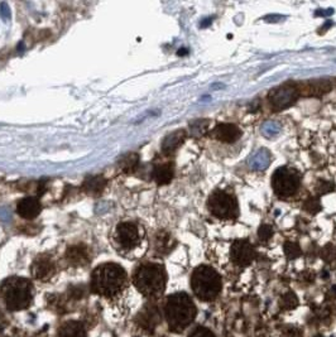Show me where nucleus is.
Returning a JSON list of instances; mask_svg holds the SVG:
<instances>
[{"mask_svg":"<svg viewBox=\"0 0 336 337\" xmlns=\"http://www.w3.org/2000/svg\"><path fill=\"white\" fill-rule=\"evenodd\" d=\"M195 305L187 293L179 292L169 296L166 301L165 315L172 332H182L187 329L196 317Z\"/></svg>","mask_w":336,"mask_h":337,"instance_id":"f03ea898","label":"nucleus"},{"mask_svg":"<svg viewBox=\"0 0 336 337\" xmlns=\"http://www.w3.org/2000/svg\"><path fill=\"white\" fill-rule=\"evenodd\" d=\"M211 18H207V19H203L202 22H201V24H200V27L201 28H203V27H209L210 24H211Z\"/></svg>","mask_w":336,"mask_h":337,"instance_id":"72a5a7b5","label":"nucleus"},{"mask_svg":"<svg viewBox=\"0 0 336 337\" xmlns=\"http://www.w3.org/2000/svg\"><path fill=\"white\" fill-rule=\"evenodd\" d=\"M188 52H187V49L186 48H182V49H179V52L177 54H178V56H183V54H187Z\"/></svg>","mask_w":336,"mask_h":337,"instance_id":"f704fd0d","label":"nucleus"},{"mask_svg":"<svg viewBox=\"0 0 336 337\" xmlns=\"http://www.w3.org/2000/svg\"><path fill=\"white\" fill-rule=\"evenodd\" d=\"M269 163H271V156H269L268 151H264V149L255 153L254 157L250 160V166H252L253 169L258 170L266 169L269 166Z\"/></svg>","mask_w":336,"mask_h":337,"instance_id":"6ab92c4d","label":"nucleus"},{"mask_svg":"<svg viewBox=\"0 0 336 337\" xmlns=\"http://www.w3.org/2000/svg\"><path fill=\"white\" fill-rule=\"evenodd\" d=\"M301 184V175L296 170L287 167H281L272 175V187L281 197H290L296 193Z\"/></svg>","mask_w":336,"mask_h":337,"instance_id":"423d86ee","label":"nucleus"},{"mask_svg":"<svg viewBox=\"0 0 336 337\" xmlns=\"http://www.w3.org/2000/svg\"><path fill=\"white\" fill-rule=\"evenodd\" d=\"M104 186H105V181L100 177L90 178V181L85 182V188L87 192H91V193H99V192L103 191Z\"/></svg>","mask_w":336,"mask_h":337,"instance_id":"4be33fe9","label":"nucleus"},{"mask_svg":"<svg viewBox=\"0 0 336 337\" xmlns=\"http://www.w3.org/2000/svg\"><path fill=\"white\" fill-rule=\"evenodd\" d=\"M279 306L283 308V310H293L298 306V300L296 297L295 293L292 292H288V293L283 294L281 301H279Z\"/></svg>","mask_w":336,"mask_h":337,"instance_id":"5701e85b","label":"nucleus"},{"mask_svg":"<svg viewBox=\"0 0 336 337\" xmlns=\"http://www.w3.org/2000/svg\"><path fill=\"white\" fill-rule=\"evenodd\" d=\"M138 162H139L138 154L129 153L120 161V167H122L125 172H132V170L137 167Z\"/></svg>","mask_w":336,"mask_h":337,"instance_id":"412c9836","label":"nucleus"},{"mask_svg":"<svg viewBox=\"0 0 336 337\" xmlns=\"http://www.w3.org/2000/svg\"><path fill=\"white\" fill-rule=\"evenodd\" d=\"M262 132H263V134L266 135V137H273V135L278 134L279 125L276 124L274 122H269V123H267V124L263 125V128H262Z\"/></svg>","mask_w":336,"mask_h":337,"instance_id":"c85d7f7f","label":"nucleus"},{"mask_svg":"<svg viewBox=\"0 0 336 337\" xmlns=\"http://www.w3.org/2000/svg\"><path fill=\"white\" fill-rule=\"evenodd\" d=\"M156 250L160 254H167L168 251H171L172 248L174 246V241L171 237V235L167 234L165 231L158 232L155 240Z\"/></svg>","mask_w":336,"mask_h":337,"instance_id":"a211bd4d","label":"nucleus"},{"mask_svg":"<svg viewBox=\"0 0 336 337\" xmlns=\"http://www.w3.org/2000/svg\"><path fill=\"white\" fill-rule=\"evenodd\" d=\"M258 236H259V239L262 241H268L273 236V229L267 224L260 225V227L258 229Z\"/></svg>","mask_w":336,"mask_h":337,"instance_id":"cd10ccee","label":"nucleus"},{"mask_svg":"<svg viewBox=\"0 0 336 337\" xmlns=\"http://www.w3.org/2000/svg\"><path fill=\"white\" fill-rule=\"evenodd\" d=\"M18 49H20V52H23V49H24V44H23V42H20V44L18 46Z\"/></svg>","mask_w":336,"mask_h":337,"instance_id":"c9c22d12","label":"nucleus"},{"mask_svg":"<svg viewBox=\"0 0 336 337\" xmlns=\"http://www.w3.org/2000/svg\"><path fill=\"white\" fill-rule=\"evenodd\" d=\"M153 178L158 184H167L173 178V168L171 165H160L153 170Z\"/></svg>","mask_w":336,"mask_h":337,"instance_id":"f3484780","label":"nucleus"},{"mask_svg":"<svg viewBox=\"0 0 336 337\" xmlns=\"http://www.w3.org/2000/svg\"><path fill=\"white\" fill-rule=\"evenodd\" d=\"M68 259H71L76 264H81V263L86 262V253H82L79 248H73L68 250Z\"/></svg>","mask_w":336,"mask_h":337,"instance_id":"a878e982","label":"nucleus"},{"mask_svg":"<svg viewBox=\"0 0 336 337\" xmlns=\"http://www.w3.org/2000/svg\"><path fill=\"white\" fill-rule=\"evenodd\" d=\"M56 267L52 259L47 255H42L34 260L32 265V274L38 281H47L54 274Z\"/></svg>","mask_w":336,"mask_h":337,"instance_id":"9b49d317","label":"nucleus"},{"mask_svg":"<svg viewBox=\"0 0 336 337\" xmlns=\"http://www.w3.org/2000/svg\"><path fill=\"white\" fill-rule=\"evenodd\" d=\"M221 277L214 268L200 265L191 277V287L198 300L209 302L214 301L221 292Z\"/></svg>","mask_w":336,"mask_h":337,"instance_id":"39448f33","label":"nucleus"},{"mask_svg":"<svg viewBox=\"0 0 336 337\" xmlns=\"http://www.w3.org/2000/svg\"><path fill=\"white\" fill-rule=\"evenodd\" d=\"M4 302L10 311H22L30 306L33 300V287L28 279L10 277L1 284Z\"/></svg>","mask_w":336,"mask_h":337,"instance_id":"20e7f679","label":"nucleus"},{"mask_svg":"<svg viewBox=\"0 0 336 337\" xmlns=\"http://www.w3.org/2000/svg\"><path fill=\"white\" fill-rule=\"evenodd\" d=\"M254 255L255 251L249 241L238 240L231 245V260L238 267H248L253 262V259H254Z\"/></svg>","mask_w":336,"mask_h":337,"instance_id":"9d476101","label":"nucleus"},{"mask_svg":"<svg viewBox=\"0 0 336 337\" xmlns=\"http://www.w3.org/2000/svg\"><path fill=\"white\" fill-rule=\"evenodd\" d=\"M0 15L4 20H8L10 18V10H9V6L6 3H1V5H0Z\"/></svg>","mask_w":336,"mask_h":337,"instance_id":"2f4dec72","label":"nucleus"},{"mask_svg":"<svg viewBox=\"0 0 336 337\" xmlns=\"http://www.w3.org/2000/svg\"><path fill=\"white\" fill-rule=\"evenodd\" d=\"M209 210L219 219H235L238 216V203L231 194L224 191H215L209 198Z\"/></svg>","mask_w":336,"mask_h":337,"instance_id":"0eeeda50","label":"nucleus"},{"mask_svg":"<svg viewBox=\"0 0 336 337\" xmlns=\"http://www.w3.org/2000/svg\"><path fill=\"white\" fill-rule=\"evenodd\" d=\"M127 272L115 263L101 264L92 272L91 291L99 296L115 297L127 287Z\"/></svg>","mask_w":336,"mask_h":337,"instance_id":"f257e3e1","label":"nucleus"},{"mask_svg":"<svg viewBox=\"0 0 336 337\" xmlns=\"http://www.w3.org/2000/svg\"><path fill=\"white\" fill-rule=\"evenodd\" d=\"M331 90V84L328 80H317V81H311L307 85V91H310V95H320L328 94Z\"/></svg>","mask_w":336,"mask_h":337,"instance_id":"aec40b11","label":"nucleus"},{"mask_svg":"<svg viewBox=\"0 0 336 337\" xmlns=\"http://www.w3.org/2000/svg\"><path fill=\"white\" fill-rule=\"evenodd\" d=\"M212 137L224 143H234L241 137V130L235 124L221 123L212 130Z\"/></svg>","mask_w":336,"mask_h":337,"instance_id":"f8f14e48","label":"nucleus"},{"mask_svg":"<svg viewBox=\"0 0 336 337\" xmlns=\"http://www.w3.org/2000/svg\"><path fill=\"white\" fill-rule=\"evenodd\" d=\"M139 324L143 329L153 331L161 322L160 310L156 305H148L139 313Z\"/></svg>","mask_w":336,"mask_h":337,"instance_id":"ddd939ff","label":"nucleus"},{"mask_svg":"<svg viewBox=\"0 0 336 337\" xmlns=\"http://www.w3.org/2000/svg\"><path fill=\"white\" fill-rule=\"evenodd\" d=\"M133 283L143 296H160L163 293L167 283L165 267L157 263H143L134 272Z\"/></svg>","mask_w":336,"mask_h":337,"instance_id":"7ed1b4c3","label":"nucleus"},{"mask_svg":"<svg viewBox=\"0 0 336 337\" xmlns=\"http://www.w3.org/2000/svg\"><path fill=\"white\" fill-rule=\"evenodd\" d=\"M301 248H300V245H298L297 243H291V241H288V243L285 244V254L286 256H287L288 260H293L296 259V258H298V256L301 255Z\"/></svg>","mask_w":336,"mask_h":337,"instance_id":"393cba45","label":"nucleus"},{"mask_svg":"<svg viewBox=\"0 0 336 337\" xmlns=\"http://www.w3.org/2000/svg\"><path fill=\"white\" fill-rule=\"evenodd\" d=\"M209 127V122L207 120H195L190 124V129L192 132L193 137H201L202 134H205V132L207 130Z\"/></svg>","mask_w":336,"mask_h":337,"instance_id":"b1692460","label":"nucleus"},{"mask_svg":"<svg viewBox=\"0 0 336 337\" xmlns=\"http://www.w3.org/2000/svg\"><path fill=\"white\" fill-rule=\"evenodd\" d=\"M285 337H301V331L298 329H295V327H288L287 330L283 334Z\"/></svg>","mask_w":336,"mask_h":337,"instance_id":"473e14b6","label":"nucleus"},{"mask_svg":"<svg viewBox=\"0 0 336 337\" xmlns=\"http://www.w3.org/2000/svg\"><path fill=\"white\" fill-rule=\"evenodd\" d=\"M298 90L293 84H285L282 86L276 87L268 95V100L274 110H283L287 109L297 100Z\"/></svg>","mask_w":336,"mask_h":337,"instance_id":"1a4fd4ad","label":"nucleus"},{"mask_svg":"<svg viewBox=\"0 0 336 337\" xmlns=\"http://www.w3.org/2000/svg\"><path fill=\"white\" fill-rule=\"evenodd\" d=\"M115 243L123 251H132L141 243L139 226L134 222H122L115 230Z\"/></svg>","mask_w":336,"mask_h":337,"instance_id":"6e6552de","label":"nucleus"},{"mask_svg":"<svg viewBox=\"0 0 336 337\" xmlns=\"http://www.w3.org/2000/svg\"><path fill=\"white\" fill-rule=\"evenodd\" d=\"M16 211L22 217L27 220H32L39 215L41 212V203L34 197H27L18 202Z\"/></svg>","mask_w":336,"mask_h":337,"instance_id":"4468645a","label":"nucleus"},{"mask_svg":"<svg viewBox=\"0 0 336 337\" xmlns=\"http://www.w3.org/2000/svg\"><path fill=\"white\" fill-rule=\"evenodd\" d=\"M57 337H87V332L81 322L67 321L60 327Z\"/></svg>","mask_w":336,"mask_h":337,"instance_id":"2eb2a0df","label":"nucleus"},{"mask_svg":"<svg viewBox=\"0 0 336 337\" xmlns=\"http://www.w3.org/2000/svg\"><path fill=\"white\" fill-rule=\"evenodd\" d=\"M315 337H323V336H315Z\"/></svg>","mask_w":336,"mask_h":337,"instance_id":"e433bc0d","label":"nucleus"},{"mask_svg":"<svg viewBox=\"0 0 336 337\" xmlns=\"http://www.w3.org/2000/svg\"><path fill=\"white\" fill-rule=\"evenodd\" d=\"M188 337H215V335L209 329H206V327L200 326L193 330Z\"/></svg>","mask_w":336,"mask_h":337,"instance_id":"7c9ffc66","label":"nucleus"},{"mask_svg":"<svg viewBox=\"0 0 336 337\" xmlns=\"http://www.w3.org/2000/svg\"><path fill=\"white\" fill-rule=\"evenodd\" d=\"M304 208L306 211H309L310 213H317L319 211L321 210V203H320V200L317 198V197H311V198H309V200L305 202V206Z\"/></svg>","mask_w":336,"mask_h":337,"instance_id":"bb28decb","label":"nucleus"},{"mask_svg":"<svg viewBox=\"0 0 336 337\" xmlns=\"http://www.w3.org/2000/svg\"><path fill=\"white\" fill-rule=\"evenodd\" d=\"M334 188H335V186H334L333 182L320 181L319 182V184H317L316 191L320 194H325V193H330V192H333Z\"/></svg>","mask_w":336,"mask_h":337,"instance_id":"c756f323","label":"nucleus"},{"mask_svg":"<svg viewBox=\"0 0 336 337\" xmlns=\"http://www.w3.org/2000/svg\"><path fill=\"white\" fill-rule=\"evenodd\" d=\"M186 139V132L184 130H176V132L168 134L167 137L163 139L162 143V151L166 154H169L172 152L176 151L179 146L184 142Z\"/></svg>","mask_w":336,"mask_h":337,"instance_id":"dca6fc26","label":"nucleus"}]
</instances>
